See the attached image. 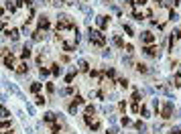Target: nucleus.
Instances as JSON below:
<instances>
[{"label":"nucleus","mask_w":181,"mask_h":134,"mask_svg":"<svg viewBox=\"0 0 181 134\" xmlns=\"http://www.w3.org/2000/svg\"><path fill=\"white\" fill-rule=\"evenodd\" d=\"M88 35H90V43L94 45V47H104V45H106V37H104L100 31H92L90 29Z\"/></svg>","instance_id":"1"},{"label":"nucleus","mask_w":181,"mask_h":134,"mask_svg":"<svg viewBox=\"0 0 181 134\" xmlns=\"http://www.w3.org/2000/svg\"><path fill=\"white\" fill-rule=\"evenodd\" d=\"M155 41H157V37H155L153 33H149V31L140 33V43L142 45H155Z\"/></svg>","instance_id":"2"},{"label":"nucleus","mask_w":181,"mask_h":134,"mask_svg":"<svg viewBox=\"0 0 181 134\" xmlns=\"http://www.w3.org/2000/svg\"><path fill=\"white\" fill-rule=\"evenodd\" d=\"M173 102H167L165 106H163V110H161V116L165 118V120H169V118H173Z\"/></svg>","instance_id":"3"},{"label":"nucleus","mask_w":181,"mask_h":134,"mask_svg":"<svg viewBox=\"0 0 181 134\" xmlns=\"http://www.w3.org/2000/svg\"><path fill=\"white\" fill-rule=\"evenodd\" d=\"M142 53H144V55H149V57H159V55H161V51H159L155 45H144Z\"/></svg>","instance_id":"4"},{"label":"nucleus","mask_w":181,"mask_h":134,"mask_svg":"<svg viewBox=\"0 0 181 134\" xmlns=\"http://www.w3.org/2000/svg\"><path fill=\"white\" fill-rule=\"evenodd\" d=\"M49 25H51V22H49V18H47L45 14H41V16H39V31H49Z\"/></svg>","instance_id":"5"},{"label":"nucleus","mask_w":181,"mask_h":134,"mask_svg":"<svg viewBox=\"0 0 181 134\" xmlns=\"http://www.w3.org/2000/svg\"><path fill=\"white\" fill-rule=\"evenodd\" d=\"M96 25L100 29H106L108 27V16H96Z\"/></svg>","instance_id":"6"},{"label":"nucleus","mask_w":181,"mask_h":134,"mask_svg":"<svg viewBox=\"0 0 181 134\" xmlns=\"http://www.w3.org/2000/svg\"><path fill=\"white\" fill-rule=\"evenodd\" d=\"M6 37H10L12 41H18L20 33H18V29H8V31H6Z\"/></svg>","instance_id":"7"},{"label":"nucleus","mask_w":181,"mask_h":134,"mask_svg":"<svg viewBox=\"0 0 181 134\" xmlns=\"http://www.w3.org/2000/svg\"><path fill=\"white\" fill-rule=\"evenodd\" d=\"M4 65L8 69H14V57L12 55H4Z\"/></svg>","instance_id":"8"},{"label":"nucleus","mask_w":181,"mask_h":134,"mask_svg":"<svg viewBox=\"0 0 181 134\" xmlns=\"http://www.w3.org/2000/svg\"><path fill=\"white\" fill-rule=\"evenodd\" d=\"M16 73H18V75H25V73H29V63H25V61H23V63L16 67Z\"/></svg>","instance_id":"9"},{"label":"nucleus","mask_w":181,"mask_h":134,"mask_svg":"<svg viewBox=\"0 0 181 134\" xmlns=\"http://www.w3.org/2000/svg\"><path fill=\"white\" fill-rule=\"evenodd\" d=\"M43 118H45V122H51V124H53V122H57V114H55V112H47Z\"/></svg>","instance_id":"10"},{"label":"nucleus","mask_w":181,"mask_h":134,"mask_svg":"<svg viewBox=\"0 0 181 134\" xmlns=\"http://www.w3.org/2000/svg\"><path fill=\"white\" fill-rule=\"evenodd\" d=\"M77 67H80V71H88V69H90V63H88L86 59H80V61H77Z\"/></svg>","instance_id":"11"},{"label":"nucleus","mask_w":181,"mask_h":134,"mask_svg":"<svg viewBox=\"0 0 181 134\" xmlns=\"http://www.w3.org/2000/svg\"><path fill=\"white\" fill-rule=\"evenodd\" d=\"M43 39H47V33H45V31H37V33L33 35V41H43Z\"/></svg>","instance_id":"12"},{"label":"nucleus","mask_w":181,"mask_h":134,"mask_svg":"<svg viewBox=\"0 0 181 134\" xmlns=\"http://www.w3.org/2000/svg\"><path fill=\"white\" fill-rule=\"evenodd\" d=\"M71 93H73V88H61V89H59V95H61V98L71 95Z\"/></svg>","instance_id":"13"},{"label":"nucleus","mask_w":181,"mask_h":134,"mask_svg":"<svg viewBox=\"0 0 181 134\" xmlns=\"http://www.w3.org/2000/svg\"><path fill=\"white\" fill-rule=\"evenodd\" d=\"M132 18H135V20H138V22H140V20H144V14H142L140 10H132Z\"/></svg>","instance_id":"14"},{"label":"nucleus","mask_w":181,"mask_h":134,"mask_svg":"<svg viewBox=\"0 0 181 134\" xmlns=\"http://www.w3.org/2000/svg\"><path fill=\"white\" fill-rule=\"evenodd\" d=\"M112 41H114L116 47H120V49L124 47V41H122V37H120V35H114V39H112Z\"/></svg>","instance_id":"15"},{"label":"nucleus","mask_w":181,"mask_h":134,"mask_svg":"<svg viewBox=\"0 0 181 134\" xmlns=\"http://www.w3.org/2000/svg\"><path fill=\"white\" fill-rule=\"evenodd\" d=\"M31 57V49L29 47H23V53H20V59L25 61V59H29Z\"/></svg>","instance_id":"16"},{"label":"nucleus","mask_w":181,"mask_h":134,"mask_svg":"<svg viewBox=\"0 0 181 134\" xmlns=\"http://www.w3.org/2000/svg\"><path fill=\"white\" fill-rule=\"evenodd\" d=\"M4 118H10V112L4 106H0V120H4Z\"/></svg>","instance_id":"17"},{"label":"nucleus","mask_w":181,"mask_h":134,"mask_svg":"<svg viewBox=\"0 0 181 134\" xmlns=\"http://www.w3.org/2000/svg\"><path fill=\"white\" fill-rule=\"evenodd\" d=\"M153 108H155V114H157V116H159V112H161V102H159V100H157V98H155V100H153Z\"/></svg>","instance_id":"18"},{"label":"nucleus","mask_w":181,"mask_h":134,"mask_svg":"<svg viewBox=\"0 0 181 134\" xmlns=\"http://www.w3.org/2000/svg\"><path fill=\"white\" fill-rule=\"evenodd\" d=\"M0 128H4V130H8V128H12V126H10V120H8V118H4V120H0Z\"/></svg>","instance_id":"19"},{"label":"nucleus","mask_w":181,"mask_h":134,"mask_svg":"<svg viewBox=\"0 0 181 134\" xmlns=\"http://www.w3.org/2000/svg\"><path fill=\"white\" fill-rule=\"evenodd\" d=\"M45 98H43V95H39V93H37V95H35V104H37V106H45Z\"/></svg>","instance_id":"20"},{"label":"nucleus","mask_w":181,"mask_h":134,"mask_svg":"<svg viewBox=\"0 0 181 134\" xmlns=\"http://www.w3.org/2000/svg\"><path fill=\"white\" fill-rule=\"evenodd\" d=\"M88 126H90L92 130H100V126H102V124H100V120H92Z\"/></svg>","instance_id":"21"},{"label":"nucleus","mask_w":181,"mask_h":134,"mask_svg":"<svg viewBox=\"0 0 181 134\" xmlns=\"http://www.w3.org/2000/svg\"><path fill=\"white\" fill-rule=\"evenodd\" d=\"M59 132H61V126H59L57 122H53V124H51V134H59Z\"/></svg>","instance_id":"22"},{"label":"nucleus","mask_w":181,"mask_h":134,"mask_svg":"<svg viewBox=\"0 0 181 134\" xmlns=\"http://www.w3.org/2000/svg\"><path fill=\"white\" fill-rule=\"evenodd\" d=\"M51 73H53V75H61V73H63V67H59V65H53Z\"/></svg>","instance_id":"23"},{"label":"nucleus","mask_w":181,"mask_h":134,"mask_svg":"<svg viewBox=\"0 0 181 134\" xmlns=\"http://www.w3.org/2000/svg\"><path fill=\"white\" fill-rule=\"evenodd\" d=\"M4 6H6V10H10V12H16V4H12L10 0H8V2H6Z\"/></svg>","instance_id":"24"},{"label":"nucleus","mask_w":181,"mask_h":134,"mask_svg":"<svg viewBox=\"0 0 181 134\" xmlns=\"http://www.w3.org/2000/svg\"><path fill=\"white\" fill-rule=\"evenodd\" d=\"M124 33H126L128 37H135V31H132V27H130V25H124Z\"/></svg>","instance_id":"25"},{"label":"nucleus","mask_w":181,"mask_h":134,"mask_svg":"<svg viewBox=\"0 0 181 134\" xmlns=\"http://www.w3.org/2000/svg\"><path fill=\"white\" fill-rule=\"evenodd\" d=\"M136 71H140V73H149V69H146L144 63H138V65H136Z\"/></svg>","instance_id":"26"},{"label":"nucleus","mask_w":181,"mask_h":134,"mask_svg":"<svg viewBox=\"0 0 181 134\" xmlns=\"http://www.w3.org/2000/svg\"><path fill=\"white\" fill-rule=\"evenodd\" d=\"M67 110H69V114H71V116H75V114H77V104H69V108H67Z\"/></svg>","instance_id":"27"},{"label":"nucleus","mask_w":181,"mask_h":134,"mask_svg":"<svg viewBox=\"0 0 181 134\" xmlns=\"http://www.w3.org/2000/svg\"><path fill=\"white\" fill-rule=\"evenodd\" d=\"M116 83H118V86H120V88H128V79H124V77H120V79H118V81H116Z\"/></svg>","instance_id":"28"},{"label":"nucleus","mask_w":181,"mask_h":134,"mask_svg":"<svg viewBox=\"0 0 181 134\" xmlns=\"http://www.w3.org/2000/svg\"><path fill=\"white\" fill-rule=\"evenodd\" d=\"M39 73H41V77H49V75H51V71H49L47 67H41V69H39Z\"/></svg>","instance_id":"29"},{"label":"nucleus","mask_w":181,"mask_h":134,"mask_svg":"<svg viewBox=\"0 0 181 134\" xmlns=\"http://www.w3.org/2000/svg\"><path fill=\"white\" fill-rule=\"evenodd\" d=\"M31 91L33 93H39L41 91V83H31Z\"/></svg>","instance_id":"30"},{"label":"nucleus","mask_w":181,"mask_h":134,"mask_svg":"<svg viewBox=\"0 0 181 134\" xmlns=\"http://www.w3.org/2000/svg\"><path fill=\"white\" fill-rule=\"evenodd\" d=\"M84 102H86V100H84L82 95H73V104H77V106H80V104H84Z\"/></svg>","instance_id":"31"},{"label":"nucleus","mask_w":181,"mask_h":134,"mask_svg":"<svg viewBox=\"0 0 181 134\" xmlns=\"http://www.w3.org/2000/svg\"><path fill=\"white\" fill-rule=\"evenodd\" d=\"M16 4H18V6H31L33 2H31V0H16Z\"/></svg>","instance_id":"32"},{"label":"nucleus","mask_w":181,"mask_h":134,"mask_svg":"<svg viewBox=\"0 0 181 134\" xmlns=\"http://www.w3.org/2000/svg\"><path fill=\"white\" fill-rule=\"evenodd\" d=\"M135 128H136V130H146V124H144V122H136Z\"/></svg>","instance_id":"33"},{"label":"nucleus","mask_w":181,"mask_h":134,"mask_svg":"<svg viewBox=\"0 0 181 134\" xmlns=\"http://www.w3.org/2000/svg\"><path fill=\"white\" fill-rule=\"evenodd\" d=\"M169 18H171V20H173V22H177V20H179V14H177V12H173V10H171V14H169Z\"/></svg>","instance_id":"34"},{"label":"nucleus","mask_w":181,"mask_h":134,"mask_svg":"<svg viewBox=\"0 0 181 134\" xmlns=\"http://www.w3.org/2000/svg\"><path fill=\"white\" fill-rule=\"evenodd\" d=\"M27 112H29L31 116H35V106H33V104H27Z\"/></svg>","instance_id":"35"},{"label":"nucleus","mask_w":181,"mask_h":134,"mask_svg":"<svg viewBox=\"0 0 181 134\" xmlns=\"http://www.w3.org/2000/svg\"><path fill=\"white\" fill-rule=\"evenodd\" d=\"M112 110H114V108H112V106H106V104H104V106H102V112H104V114H110V112H112Z\"/></svg>","instance_id":"36"},{"label":"nucleus","mask_w":181,"mask_h":134,"mask_svg":"<svg viewBox=\"0 0 181 134\" xmlns=\"http://www.w3.org/2000/svg\"><path fill=\"white\" fill-rule=\"evenodd\" d=\"M132 100H135V102H140V91H138V89H135V93H132Z\"/></svg>","instance_id":"37"},{"label":"nucleus","mask_w":181,"mask_h":134,"mask_svg":"<svg viewBox=\"0 0 181 134\" xmlns=\"http://www.w3.org/2000/svg\"><path fill=\"white\" fill-rule=\"evenodd\" d=\"M130 110H132L135 114H138V110H140V106H138V102H135V104L130 106Z\"/></svg>","instance_id":"38"},{"label":"nucleus","mask_w":181,"mask_h":134,"mask_svg":"<svg viewBox=\"0 0 181 134\" xmlns=\"http://www.w3.org/2000/svg\"><path fill=\"white\" fill-rule=\"evenodd\" d=\"M138 112H140L142 116H149V108H146V106H140V110H138Z\"/></svg>","instance_id":"39"},{"label":"nucleus","mask_w":181,"mask_h":134,"mask_svg":"<svg viewBox=\"0 0 181 134\" xmlns=\"http://www.w3.org/2000/svg\"><path fill=\"white\" fill-rule=\"evenodd\" d=\"M122 63H124V65H132V59H130V57H122Z\"/></svg>","instance_id":"40"},{"label":"nucleus","mask_w":181,"mask_h":134,"mask_svg":"<svg viewBox=\"0 0 181 134\" xmlns=\"http://www.w3.org/2000/svg\"><path fill=\"white\" fill-rule=\"evenodd\" d=\"M106 75L112 79V77H116V71H114V69H108V71H106Z\"/></svg>","instance_id":"41"},{"label":"nucleus","mask_w":181,"mask_h":134,"mask_svg":"<svg viewBox=\"0 0 181 134\" xmlns=\"http://www.w3.org/2000/svg\"><path fill=\"white\" fill-rule=\"evenodd\" d=\"M94 112H96L94 106H88V108H86V114H92V116H94Z\"/></svg>","instance_id":"42"},{"label":"nucleus","mask_w":181,"mask_h":134,"mask_svg":"<svg viewBox=\"0 0 181 134\" xmlns=\"http://www.w3.org/2000/svg\"><path fill=\"white\" fill-rule=\"evenodd\" d=\"M106 134H118V128L112 126V128H108V132H106Z\"/></svg>","instance_id":"43"},{"label":"nucleus","mask_w":181,"mask_h":134,"mask_svg":"<svg viewBox=\"0 0 181 134\" xmlns=\"http://www.w3.org/2000/svg\"><path fill=\"white\" fill-rule=\"evenodd\" d=\"M120 122H122V126H128V124H130V118H126V116H124Z\"/></svg>","instance_id":"44"},{"label":"nucleus","mask_w":181,"mask_h":134,"mask_svg":"<svg viewBox=\"0 0 181 134\" xmlns=\"http://www.w3.org/2000/svg\"><path fill=\"white\" fill-rule=\"evenodd\" d=\"M63 2H65V0H53V2H51V4H53V6H61V4H63Z\"/></svg>","instance_id":"45"},{"label":"nucleus","mask_w":181,"mask_h":134,"mask_svg":"<svg viewBox=\"0 0 181 134\" xmlns=\"http://www.w3.org/2000/svg\"><path fill=\"white\" fill-rule=\"evenodd\" d=\"M169 134H181V128H171Z\"/></svg>","instance_id":"46"},{"label":"nucleus","mask_w":181,"mask_h":134,"mask_svg":"<svg viewBox=\"0 0 181 134\" xmlns=\"http://www.w3.org/2000/svg\"><path fill=\"white\" fill-rule=\"evenodd\" d=\"M47 91H51V93H53V91H55V86H53V83H47Z\"/></svg>","instance_id":"47"},{"label":"nucleus","mask_w":181,"mask_h":134,"mask_svg":"<svg viewBox=\"0 0 181 134\" xmlns=\"http://www.w3.org/2000/svg\"><path fill=\"white\" fill-rule=\"evenodd\" d=\"M65 81H67V83H71V81H73V73H69V75L65 77Z\"/></svg>","instance_id":"48"},{"label":"nucleus","mask_w":181,"mask_h":134,"mask_svg":"<svg viewBox=\"0 0 181 134\" xmlns=\"http://www.w3.org/2000/svg\"><path fill=\"white\" fill-rule=\"evenodd\" d=\"M135 4H138V6H142V4H146V0H135Z\"/></svg>","instance_id":"49"},{"label":"nucleus","mask_w":181,"mask_h":134,"mask_svg":"<svg viewBox=\"0 0 181 134\" xmlns=\"http://www.w3.org/2000/svg\"><path fill=\"white\" fill-rule=\"evenodd\" d=\"M175 118H179V120H181V110H177V112H175Z\"/></svg>","instance_id":"50"},{"label":"nucleus","mask_w":181,"mask_h":134,"mask_svg":"<svg viewBox=\"0 0 181 134\" xmlns=\"http://www.w3.org/2000/svg\"><path fill=\"white\" fill-rule=\"evenodd\" d=\"M0 134H12V128H8V130H4V132H0Z\"/></svg>","instance_id":"51"},{"label":"nucleus","mask_w":181,"mask_h":134,"mask_svg":"<svg viewBox=\"0 0 181 134\" xmlns=\"http://www.w3.org/2000/svg\"><path fill=\"white\" fill-rule=\"evenodd\" d=\"M2 16H4V8H0V18H2Z\"/></svg>","instance_id":"52"},{"label":"nucleus","mask_w":181,"mask_h":134,"mask_svg":"<svg viewBox=\"0 0 181 134\" xmlns=\"http://www.w3.org/2000/svg\"><path fill=\"white\" fill-rule=\"evenodd\" d=\"M27 134H35V132H33V130H31V128H27Z\"/></svg>","instance_id":"53"},{"label":"nucleus","mask_w":181,"mask_h":134,"mask_svg":"<svg viewBox=\"0 0 181 134\" xmlns=\"http://www.w3.org/2000/svg\"><path fill=\"white\" fill-rule=\"evenodd\" d=\"M138 134H146V132H144V130H138Z\"/></svg>","instance_id":"54"},{"label":"nucleus","mask_w":181,"mask_h":134,"mask_svg":"<svg viewBox=\"0 0 181 134\" xmlns=\"http://www.w3.org/2000/svg\"><path fill=\"white\" fill-rule=\"evenodd\" d=\"M126 2H132V4H135V0H126Z\"/></svg>","instance_id":"55"},{"label":"nucleus","mask_w":181,"mask_h":134,"mask_svg":"<svg viewBox=\"0 0 181 134\" xmlns=\"http://www.w3.org/2000/svg\"><path fill=\"white\" fill-rule=\"evenodd\" d=\"M155 2H163V0H155Z\"/></svg>","instance_id":"56"}]
</instances>
